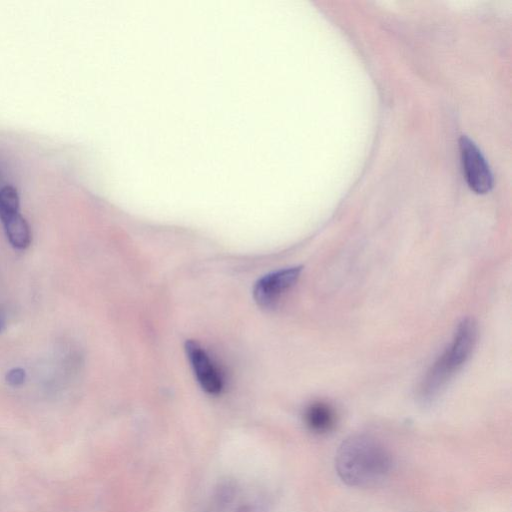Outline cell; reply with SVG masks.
Returning <instances> with one entry per match:
<instances>
[{"mask_svg":"<svg viewBox=\"0 0 512 512\" xmlns=\"http://www.w3.org/2000/svg\"><path fill=\"white\" fill-rule=\"evenodd\" d=\"M340 479L352 487H372L384 481L392 468L386 447L366 434L351 435L340 444L335 457Z\"/></svg>","mask_w":512,"mask_h":512,"instance_id":"1","label":"cell"},{"mask_svg":"<svg viewBox=\"0 0 512 512\" xmlns=\"http://www.w3.org/2000/svg\"><path fill=\"white\" fill-rule=\"evenodd\" d=\"M477 339V326L471 318L460 322L450 346L434 363L420 389L423 401L432 400L445 383L470 357Z\"/></svg>","mask_w":512,"mask_h":512,"instance_id":"2","label":"cell"},{"mask_svg":"<svg viewBox=\"0 0 512 512\" xmlns=\"http://www.w3.org/2000/svg\"><path fill=\"white\" fill-rule=\"evenodd\" d=\"M460 157L467 185L477 194H485L493 187V175L481 151L467 136L459 139Z\"/></svg>","mask_w":512,"mask_h":512,"instance_id":"3","label":"cell"},{"mask_svg":"<svg viewBox=\"0 0 512 512\" xmlns=\"http://www.w3.org/2000/svg\"><path fill=\"white\" fill-rule=\"evenodd\" d=\"M301 266L282 269L260 278L253 288V297L261 308H272L283 293L289 290L298 280Z\"/></svg>","mask_w":512,"mask_h":512,"instance_id":"4","label":"cell"},{"mask_svg":"<svg viewBox=\"0 0 512 512\" xmlns=\"http://www.w3.org/2000/svg\"><path fill=\"white\" fill-rule=\"evenodd\" d=\"M185 351L197 381L204 391L218 394L223 388V380L206 351L194 340H187Z\"/></svg>","mask_w":512,"mask_h":512,"instance_id":"5","label":"cell"},{"mask_svg":"<svg viewBox=\"0 0 512 512\" xmlns=\"http://www.w3.org/2000/svg\"><path fill=\"white\" fill-rule=\"evenodd\" d=\"M10 244L17 249H26L32 239L31 229L26 219L16 213L1 221Z\"/></svg>","mask_w":512,"mask_h":512,"instance_id":"6","label":"cell"},{"mask_svg":"<svg viewBox=\"0 0 512 512\" xmlns=\"http://www.w3.org/2000/svg\"><path fill=\"white\" fill-rule=\"evenodd\" d=\"M305 421L312 431L324 433L333 427L335 414L329 405L322 402H316L306 409Z\"/></svg>","mask_w":512,"mask_h":512,"instance_id":"7","label":"cell"},{"mask_svg":"<svg viewBox=\"0 0 512 512\" xmlns=\"http://www.w3.org/2000/svg\"><path fill=\"white\" fill-rule=\"evenodd\" d=\"M20 198L17 189L11 185L0 187V220L19 213Z\"/></svg>","mask_w":512,"mask_h":512,"instance_id":"8","label":"cell"},{"mask_svg":"<svg viewBox=\"0 0 512 512\" xmlns=\"http://www.w3.org/2000/svg\"><path fill=\"white\" fill-rule=\"evenodd\" d=\"M25 381V371L22 368H13L9 370L6 374V382L10 386H20Z\"/></svg>","mask_w":512,"mask_h":512,"instance_id":"9","label":"cell"},{"mask_svg":"<svg viewBox=\"0 0 512 512\" xmlns=\"http://www.w3.org/2000/svg\"><path fill=\"white\" fill-rule=\"evenodd\" d=\"M6 325V315L2 309H0V333Z\"/></svg>","mask_w":512,"mask_h":512,"instance_id":"10","label":"cell"},{"mask_svg":"<svg viewBox=\"0 0 512 512\" xmlns=\"http://www.w3.org/2000/svg\"><path fill=\"white\" fill-rule=\"evenodd\" d=\"M0 183H1V177H0ZM1 187V186H0Z\"/></svg>","mask_w":512,"mask_h":512,"instance_id":"11","label":"cell"}]
</instances>
